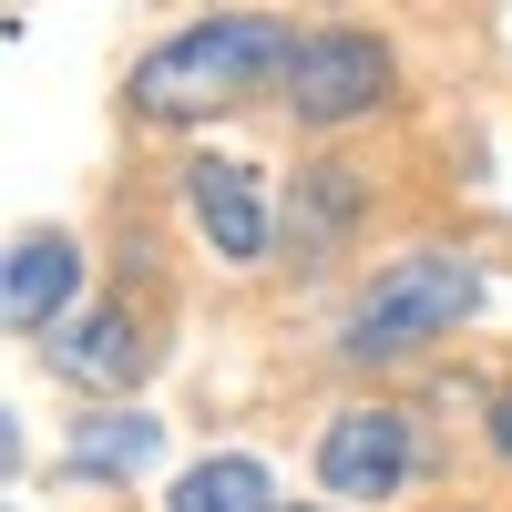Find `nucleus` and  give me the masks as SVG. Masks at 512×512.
<instances>
[{"instance_id": "obj_9", "label": "nucleus", "mask_w": 512, "mask_h": 512, "mask_svg": "<svg viewBox=\"0 0 512 512\" xmlns=\"http://www.w3.org/2000/svg\"><path fill=\"white\" fill-rule=\"evenodd\" d=\"M144 461H154V420H134V410L93 420V431L72 441V472H144Z\"/></svg>"}, {"instance_id": "obj_7", "label": "nucleus", "mask_w": 512, "mask_h": 512, "mask_svg": "<svg viewBox=\"0 0 512 512\" xmlns=\"http://www.w3.org/2000/svg\"><path fill=\"white\" fill-rule=\"evenodd\" d=\"M52 369L82 379V390H123V379L144 369V338H134V318H123V308H103V318H82V328L52 338Z\"/></svg>"}, {"instance_id": "obj_1", "label": "nucleus", "mask_w": 512, "mask_h": 512, "mask_svg": "<svg viewBox=\"0 0 512 512\" xmlns=\"http://www.w3.org/2000/svg\"><path fill=\"white\" fill-rule=\"evenodd\" d=\"M297 72V41L277 21H195L175 41H154V52L134 62V113L144 123H195V113H226L246 93H267V82Z\"/></svg>"}, {"instance_id": "obj_3", "label": "nucleus", "mask_w": 512, "mask_h": 512, "mask_svg": "<svg viewBox=\"0 0 512 512\" xmlns=\"http://www.w3.org/2000/svg\"><path fill=\"white\" fill-rule=\"evenodd\" d=\"M390 93V52H379L369 31H308L297 41V72H287V103L308 123H349Z\"/></svg>"}, {"instance_id": "obj_4", "label": "nucleus", "mask_w": 512, "mask_h": 512, "mask_svg": "<svg viewBox=\"0 0 512 512\" xmlns=\"http://www.w3.org/2000/svg\"><path fill=\"white\" fill-rule=\"evenodd\" d=\"M410 472V420L400 410H338L328 420V441H318V482L338 502H379V492H400Z\"/></svg>"}, {"instance_id": "obj_8", "label": "nucleus", "mask_w": 512, "mask_h": 512, "mask_svg": "<svg viewBox=\"0 0 512 512\" xmlns=\"http://www.w3.org/2000/svg\"><path fill=\"white\" fill-rule=\"evenodd\" d=\"M164 512H277V482H267V461L216 451V461H195V472L175 482V502H164Z\"/></svg>"}, {"instance_id": "obj_5", "label": "nucleus", "mask_w": 512, "mask_h": 512, "mask_svg": "<svg viewBox=\"0 0 512 512\" xmlns=\"http://www.w3.org/2000/svg\"><path fill=\"white\" fill-rule=\"evenodd\" d=\"M72 277H82L72 236H21V246H11V277H0V318H11L21 338H62Z\"/></svg>"}, {"instance_id": "obj_2", "label": "nucleus", "mask_w": 512, "mask_h": 512, "mask_svg": "<svg viewBox=\"0 0 512 512\" xmlns=\"http://www.w3.org/2000/svg\"><path fill=\"white\" fill-rule=\"evenodd\" d=\"M472 297H482L472 256H400V267L359 297L349 359H410L420 338H451V318H472Z\"/></svg>"}, {"instance_id": "obj_10", "label": "nucleus", "mask_w": 512, "mask_h": 512, "mask_svg": "<svg viewBox=\"0 0 512 512\" xmlns=\"http://www.w3.org/2000/svg\"><path fill=\"white\" fill-rule=\"evenodd\" d=\"M492 451H502V461H512V390H502V400H492Z\"/></svg>"}, {"instance_id": "obj_6", "label": "nucleus", "mask_w": 512, "mask_h": 512, "mask_svg": "<svg viewBox=\"0 0 512 512\" xmlns=\"http://www.w3.org/2000/svg\"><path fill=\"white\" fill-rule=\"evenodd\" d=\"M185 205H195V226L216 236V256H267V205H256L246 164H226V154L185 164Z\"/></svg>"}]
</instances>
